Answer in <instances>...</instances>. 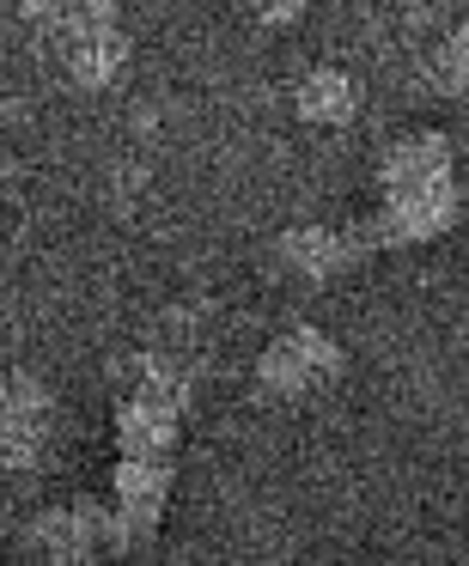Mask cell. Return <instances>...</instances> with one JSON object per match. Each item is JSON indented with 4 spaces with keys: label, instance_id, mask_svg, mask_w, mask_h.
Instances as JSON below:
<instances>
[{
    "label": "cell",
    "instance_id": "cell-10",
    "mask_svg": "<svg viewBox=\"0 0 469 566\" xmlns=\"http://www.w3.org/2000/svg\"><path fill=\"white\" fill-rule=\"evenodd\" d=\"M293 104H299V116H305V123L342 128L347 116H354V104H359V86L342 74V67H317V74L293 92Z\"/></svg>",
    "mask_w": 469,
    "mask_h": 566
},
{
    "label": "cell",
    "instance_id": "cell-8",
    "mask_svg": "<svg viewBox=\"0 0 469 566\" xmlns=\"http://www.w3.org/2000/svg\"><path fill=\"white\" fill-rule=\"evenodd\" d=\"M55 55H62L67 80H74L80 92H104V86L123 80L135 43H128V31L116 25V19H98V25H86V31H74V38L55 43Z\"/></svg>",
    "mask_w": 469,
    "mask_h": 566
},
{
    "label": "cell",
    "instance_id": "cell-9",
    "mask_svg": "<svg viewBox=\"0 0 469 566\" xmlns=\"http://www.w3.org/2000/svg\"><path fill=\"white\" fill-rule=\"evenodd\" d=\"M432 177H451V147H445L439 135H408V140H396V147L384 153V165H378L384 196H390V189L432 184Z\"/></svg>",
    "mask_w": 469,
    "mask_h": 566
},
{
    "label": "cell",
    "instance_id": "cell-2",
    "mask_svg": "<svg viewBox=\"0 0 469 566\" xmlns=\"http://www.w3.org/2000/svg\"><path fill=\"white\" fill-rule=\"evenodd\" d=\"M25 548L38 560H104V554H123V530H116V512L98 500H67V505H50L38 524L25 530Z\"/></svg>",
    "mask_w": 469,
    "mask_h": 566
},
{
    "label": "cell",
    "instance_id": "cell-3",
    "mask_svg": "<svg viewBox=\"0 0 469 566\" xmlns=\"http://www.w3.org/2000/svg\"><path fill=\"white\" fill-rule=\"evenodd\" d=\"M55 439V396L31 371L0 378V463L7 469H38Z\"/></svg>",
    "mask_w": 469,
    "mask_h": 566
},
{
    "label": "cell",
    "instance_id": "cell-14",
    "mask_svg": "<svg viewBox=\"0 0 469 566\" xmlns=\"http://www.w3.org/2000/svg\"><path fill=\"white\" fill-rule=\"evenodd\" d=\"M7 189H13V159L0 153V201H7Z\"/></svg>",
    "mask_w": 469,
    "mask_h": 566
},
{
    "label": "cell",
    "instance_id": "cell-4",
    "mask_svg": "<svg viewBox=\"0 0 469 566\" xmlns=\"http://www.w3.org/2000/svg\"><path fill=\"white\" fill-rule=\"evenodd\" d=\"M457 226V177H432L415 189H390L384 208L372 213L366 238L372 244H427V238Z\"/></svg>",
    "mask_w": 469,
    "mask_h": 566
},
{
    "label": "cell",
    "instance_id": "cell-7",
    "mask_svg": "<svg viewBox=\"0 0 469 566\" xmlns=\"http://www.w3.org/2000/svg\"><path fill=\"white\" fill-rule=\"evenodd\" d=\"M372 250V238L359 232H342V226H293V232L281 238V262L293 281H335V274H347L359 256Z\"/></svg>",
    "mask_w": 469,
    "mask_h": 566
},
{
    "label": "cell",
    "instance_id": "cell-13",
    "mask_svg": "<svg viewBox=\"0 0 469 566\" xmlns=\"http://www.w3.org/2000/svg\"><path fill=\"white\" fill-rule=\"evenodd\" d=\"M250 7H257L262 25H293V19L305 13V0H250Z\"/></svg>",
    "mask_w": 469,
    "mask_h": 566
},
{
    "label": "cell",
    "instance_id": "cell-5",
    "mask_svg": "<svg viewBox=\"0 0 469 566\" xmlns=\"http://www.w3.org/2000/svg\"><path fill=\"white\" fill-rule=\"evenodd\" d=\"M342 371V347L330 342L323 329H286L281 342L262 354V366H257V384L269 396H311V390H323V384Z\"/></svg>",
    "mask_w": 469,
    "mask_h": 566
},
{
    "label": "cell",
    "instance_id": "cell-6",
    "mask_svg": "<svg viewBox=\"0 0 469 566\" xmlns=\"http://www.w3.org/2000/svg\"><path fill=\"white\" fill-rule=\"evenodd\" d=\"M165 500H171V463L165 457H116V530H123V554L147 548L153 530L165 517Z\"/></svg>",
    "mask_w": 469,
    "mask_h": 566
},
{
    "label": "cell",
    "instance_id": "cell-11",
    "mask_svg": "<svg viewBox=\"0 0 469 566\" xmlns=\"http://www.w3.org/2000/svg\"><path fill=\"white\" fill-rule=\"evenodd\" d=\"M25 19H31V31L55 50V43L74 38V31L98 25V19H116V0H25Z\"/></svg>",
    "mask_w": 469,
    "mask_h": 566
},
{
    "label": "cell",
    "instance_id": "cell-12",
    "mask_svg": "<svg viewBox=\"0 0 469 566\" xmlns=\"http://www.w3.org/2000/svg\"><path fill=\"white\" fill-rule=\"evenodd\" d=\"M432 86L439 92H469V19L451 31V43H445L439 62H432Z\"/></svg>",
    "mask_w": 469,
    "mask_h": 566
},
{
    "label": "cell",
    "instance_id": "cell-1",
    "mask_svg": "<svg viewBox=\"0 0 469 566\" xmlns=\"http://www.w3.org/2000/svg\"><path fill=\"white\" fill-rule=\"evenodd\" d=\"M189 408V371L171 354H147L135 366V390L116 408V451L123 457H165L177 451V427Z\"/></svg>",
    "mask_w": 469,
    "mask_h": 566
}]
</instances>
